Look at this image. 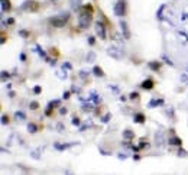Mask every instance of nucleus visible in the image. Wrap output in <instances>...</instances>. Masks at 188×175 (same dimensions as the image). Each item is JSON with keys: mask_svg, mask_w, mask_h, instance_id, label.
Masks as SVG:
<instances>
[{"mask_svg": "<svg viewBox=\"0 0 188 175\" xmlns=\"http://www.w3.org/2000/svg\"><path fill=\"white\" fill-rule=\"evenodd\" d=\"M94 9L91 5H83L78 7V26L80 29H88L93 22Z\"/></svg>", "mask_w": 188, "mask_h": 175, "instance_id": "nucleus-1", "label": "nucleus"}, {"mask_svg": "<svg viewBox=\"0 0 188 175\" xmlns=\"http://www.w3.org/2000/svg\"><path fill=\"white\" fill-rule=\"evenodd\" d=\"M68 19H70V13L65 12V13H60V15H55L52 18L49 19V23L52 25L54 28H64L67 25Z\"/></svg>", "mask_w": 188, "mask_h": 175, "instance_id": "nucleus-2", "label": "nucleus"}, {"mask_svg": "<svg viewBox=\"0 0 188 175\" xmlns=\"http://www.w3.org/2000/svg\"><path fill=\"white\" fill-rule=\"evenodd\" d=\"M20 10H23V12H38L39 10V3L35 2V0H26L20 6Z\"/></svg>", "mask_w": 188, "mask_h": 175, "instance_id": "nucleus-3", "label": "nucleus"}, {"mask_svg": "<svg viewBox=\"0 0 188 175\" xmlns=\"http://www.w3.org/2000/svg\"><path fill=\"white\" fill-rule=\"evenodd\" d=\"M125 13H126V3H125V0H119L115 5V15L121 18V16H125Z\"/></svg>", "mask_w": 188, "mask_h": 175, "instance_id": "nucleus-4", "label": "nucleus"}, {"mask_svg": "<svg viewBox=\"0 0 188 175\" xmlns=\"http://www.w3.org/2000/svg\"><path fill=\"white\" fill-rule=\"evenodd\" d=\"M94 28H96V33H97V36H100L101 39H106V28H104L103 22H100V20L96 22Z\"/></svg>", "mask_w": 188, "mask_h": 175, "instance_id": "nucleus-5", "label": "nucleus"}, {"mask_svg": "<svg viewBox=\"0 0 188 175\" xmlns=\"http://www.w3.org/2000/svg\"><path fill=\"white\" fill-rule=\"evenodd\" d=\"M107 54L111 57V58H115V60H120L121 58V51L117 46H109L107 48Z\"/></svg>", "mask_w": 188, "mask_h": 175, "instance_id": "nucleus-6", "label": "nucleus"}, {"mask_svg": "<svg viewBox=\"0 0 188 175\" xmlns=\"http://www.w3.org/2000/svg\"><path fill=\"white\" fill-rule=\"evenodd\" d=\"M155 143L161 148V146H164L165 143V135L162 130H158V132L155 133Z\"/></svg>", "mask_w": 188, "mask_h": 175, "instance_id": "nucleus-7", "label": "nucleus"}, {"mask_svg": "<svg viewBox=\"0 0 188 175\" xmlns=\"http://www.w3.org/2000/svg\"><path fill=\"white\" fill-rule=\"evenodd\" d=\"M120 29H121V33H123L125 39H130V29H129V26H128V22L121 20L120 22Z\"/></svg>", "mask_w": 188, "mask_h": 175, "instance_id": "nucleus-8", "label": "nucleus"}, {"mask_svg": "<svg viewBox=\"0 0 188 175\" xmlns=\"http://www.w3.org/2000/svg\"><path fill=\"white\" fill-rule=\"evenodd\" d=\"M61 100H52V101L48 103V107H46V110H45V115L46 116H51V113H52V109L54 107H58L60 106Z\"/></svg>", "mask_w": 188, "mask_h": 175, "instance_id": "nucleus-9", "label": "nucleus"}, {"mask_svg": "<svg viewBox=\"0 0 188 175\" xmlns=\"http://www.w3.org/2000/svg\"><path fill=\"white\" fill-rule=\"evenodd\" d=\"M153 85H155L153 80H152V78H146L145 81L140 84V87H142V88H145V90H152V88H153Z\"/></svg>", "mask_w": 188, "mask_h": 175, "instance_id": "nucleus-10", "label": "nucleus"}, {"mask_svg": "<svg viewBox=\"0 0 188 175\" xmlns=\"http://www.w3.org/2000/svg\"><path fill=\"white\" fill-rule=\"evenodd\" d=\"M168 143H169L171 146H181L182 145V139H179L178 136H172V138L168 139Z\"/></svg>", "mask_w": 188, "mask_h": 175, "instance_id": "nucleus-11", "label": "nucleus"}, {"mask_svg": "<svg viewBox=\"0 0 188 175\" xmlns=\"http://www.w3.org/2000/svg\"><path fill=\"white\" fill-rule=\"evenodd\" d=\"M162 104H164V100H162V98H158V100H156V98H152L151 101H149V104H148V107H149V109H153V107L162 106Z\"/></svg>", "mask_w": 188, "mask_h": 175, "instance_id": "nucleus-12", "label": "nucleus"}, {"mask_svg": "<svg viewBox=\"0 0 188 175\" xmlns=\"http://www.w3.org/2000/svg\"><path fill=\"white\" fill-rule=\"evenodd\" d=\"M145 120H146V116L143 115V113H136V115L133 116V122L135 123H145Z\"/></svg>", "mask_w": 188, "mask_h": 175, "instance_id": "nucleus-13", "label": "nucleus"}, {"mask_svg": "<svg viewBox=\"0 0 188 175\" xmlns=\"http://www.w3.org/2000/svg\"><path fill=\"white\" fill-rule=\"evenodd\" d=\"M88 101H93L94 104H96V106H97L98 103L101 101V98H100V97L97 96V93H96V91H91L90 97H88Z\"/></svg>", "mask_w": 188, "mask_h": 175, "instance_id": "nucleus-14", "label": "nucleus"}, {"mask_svg": "<svg viewBox=\"0 0 188 175\" xmlns=\"http://www.w3.org/2000/svg\"><path fill=\"white\" fill-rule=\"evenodd\" d=\"M148 67L151 68L152 71H159V68H161V62H158V61H149V62H148Z\"/></svg>", "mask_w": 188, "mask_h": 175, "instance_id": "nucleus-15", "label": "nucleus"}, {"mask_svg": "<svg viewBox=\"0 0 188 175\" xmlns=\"http://www.w3.org/2000/svg\"><path fill=\"white\" fill-rule=\"evenodd\" d=\"M94 106H96V104H93L91 101L83 103V104H81V109L84 110V112H93V110H94Z\"/></svg>", "mask_w": 188, "mask_h": 175, "instance_id": "nucleus-16", "label": "nucleus"}, {"mask_svg": "<svg viewBox=\"0 0 188 175\" xmlns=\"http://www.w3.org/2000/svg\"><path fill=\"white\" fill-rule=\"evenodd\" d=\"M135 138V133L130 130V129H126V130H123V139H126V140H132Z\"/></svg>", "mask_w": 188, "mask_h": 175, "instance_id": "nucleus-17", "label": "nucleus"}, {"mask_svg": "<svg viewBox=\"0 0 188 175\" xmlns=\"http://www.w3.org/2000/svg\"><path fill=\"white\" fill-rule=\"evenodd\" d=\"M75 143H65V145H61V143H54V148L55 149H58V151H65L67 148H71L74 146Z\"/></svg>", "mask_w": 188, "mask_h": 175, "instance_id": "nucleus-18", "label": "nucleus"}, {"mask_svg": "<svg viewBox=\"0 0 188 175\" xmlns=\"http://www.w3.org/2000/svg\"><path fill=\"white\" fill-rule=\"evenodd\" d=\"M93 74H94L96 77H98V78H100V77H104V71L101 70V67H98V65H96L93 68Z\"/></svg>", "mask_w": 188, "mask_h": 175, "instance_id": "nucleus-19", "label": "nucleus"}, {"mask_svg": "<svg viewBox=\"0 0 188 175\" xmlns=\"http://www.w3.org/2000/svg\"><path fill=\"white\" fill-rule=\"evenodd\" d=\"M9 10H10V2L2 0V12H9Z\"/></svg>", "mask_w": 188, "mask_h": 175, "instance_id": "nucleus-20", "label": "nucleus"}, {"mask_svg": "<svg viewBox=\"0 0 188 175\" xmlns=\"http://www.w3.org/2000/svg\"><path fill=\"white\" fill-rule=\"evenodd\" d=\"M35 49H36V52H38L39 55H41V57H42L43 60H45V61H48V62H49V57L46 55V52H45V51H43V49L41 48V46H36Z\"/></svg>", "mask_w": 188, "mask_h": 175, "instance_id": "nucleus-21", "label": "nucleus"}, {"mask_svg": "<svg viewBox=\"0 0 188 175\" xmlns=\"http://www.w3.org/2000/svg\"><path fill=\"white\" fill-rule=\"evenodd\" d=\"M15 119L18 122H25L26 120V116H25L23 112H16V113H15Z\"/></svg>", "mask_w": 188, "mask_h": 175, "instance_id": "nucleus-22", "label": "nucleus"}, {"mask_svg": "<svg viewBox=\"0 0 188 175\" xmlns=\"http://www.w3.org/2000/svg\"><path fill=\"white\" fill-rule=\"evenodd\" d=\"M28 132L29 133H36L38 132V126L35 125V123H29V125H28Z\"/></svg>", "mask_w": 188, "mask_h": 175, "instance_id": "nucleus-23", "label": "nucleus"}, {"mask_svg": "<svg viewBox=\"0 0 188 175\" xmlns=\"http://www.w3.org/2000/svg\"><path fill=\"white\" fill-rule=\"evenodd\" d=\"M176 155H178L179 158H187V156H188V152L185 151V149L179 148V149H178V152H176Z\"/></svg>", "mask_w": 188, "mask_h": 175, "instance_id": "nucleus-24", "label": "nucleus"}, {"mask_svg": "<svg viewBox=\"0 0 188 175\" xmlns=\"http://www.w3.org/2000/svg\"><path fill=\"white\" fill-rule=\"evenodd\" d=\"M94 60H96V52L90 51V52L87 54V61H88V62H93Z\"/></svg>", "mask_w": 188, "mask_h": 175, "instance_id": "nucleus-25", "label": "nucleus"}, {"mask_svg": "<svg viewBox=\"0 0 188 175\" xmlns=\"http://www.w3.org/2000/svg\"><path fill=\"white\" fill-rule=\"evenodd\" d=\"M56 75H58L60 78H67V73H65L64 68H62V70H58V71H56Z\"/></svg>", "mask_w": 188, "mask_h": 175, "instance_id": "nucleus-26", "label": "nucleus"}, {"mask_svg": "<svg viewBox=\"0 0 188 175\" xmlns=\"http://www.w3.org/2000/svg\"><path fill=\"white\" fill-rule=\"evenodd\" d=\"M19 35H20L22 38H25V39H26V38L29 36L30 33H29V32H28L26 29H20V30H19Z\"/></svg>", "mask_w": 188, "mask_h": 175, "instance_id": "nucleus-27", "label": "nucleus"}, {"mask_svg": "<svg viewBox=\"0 0 188 175\" xmlns=\"http://www.w3.org/2000/svg\"><path fill=\"white\" fill-rule=\"evenodd\" d=\"M110 119H111V115H110V113H107V115H106L103 119H101V122H103V123H107Z\"/></svg>", "mask_w": 188, "mask_h": 175, "instance_id": "nucleus-28", "label": "nucleus"}, {"mask_svg": "<svg viewBox=\"0 0 188 175\" xmlns=\"http://www.w3.org/2000/svg\"><path fill=\"white\" fill-rule=\"evenodd\" d=\"M7 123H9V117L6 115H3L2 116V125H7Z\"/></svg>", "mask_w": 188, "mask_h": 175, "instance_id": "nucleus-29", "label": "nucleus"}, {"mask_svg": "<svg viewBox=\"0 0 188 175\" xmlns=\"http://www.w3.org/2000/svg\"><path fill=\"white\" fill-rule=\"evenodd\" d=\"M29 107H30V110H36L39 106H38V103H36V101H32V103L29 104Z\"/></svg>", "mask_w": 188, "mask_h": 175, "instance_id": "nucleus-30", "label": "nucleus"}, {"mask_svg": "<svg viewBox=\"0 0 188 175\" xmlns=\"http://www.w3.org/2000/svg\"><path fill=\"white\" fill-rule=\"evenodd\" d=\"M164 9H165V5H162V6L159 7V12L156 13V16H158L159 19H162V10H164Z\"/></svg>", "mask_w": 188, "mask_h": 175, "instance_id": "nucleus-31", "label": "nucleus"}, {"mask_svg": "<svg viewBox=\"0 0 188 175\" xmlns=\"http://www.w3.org/2000/svg\"><path fill=\"white\" fill-rule=\"evenodd\" d=\"M62 68H64V70H65V68H67V70H73V65H71L70 62H64V64H62Z\"/></svg>", "mask_w": 188, "mask_h": 175, "instance_id": "nucleus-32", "label": "nucleus"}, {"mask_svg": "<svg viewBox=\"0 0 188 175\" xmlns=\"http://www.w3.org/2000/svg\"><path fill=\"white\" fill-rule=\"evenodd\" d=\"M41 91H42V88H41L39 85H35V87H33V93H35V94H41Z\"/></svg>", "mask_w": 188, "mask_h": 175, "instance_id": "nucleus-33", "label": "nucleus"}, {"mask_svg": "<svg viewBox=\"0 0 188 175\" xmlns=\"http://www.w3.org/2000/svg\"><path fill=\"white\" fill-rule=\"evenodd\" d=\"M71 122H73L74 126H80V119H78V117H73V120H71Z\"/></svg>", "mask_w": 188, "mask_h": 175, "instance_id": "nucleus-34", "label": "nucleus"}, {"mask_svg": "<svg viewBox=\"0 0 188 175\" xmlns=\"http://www.w3.org/2000/svg\"><path fill=\"white\" fill-rule=\"evenodd\" d=\"M56 130L58 132H64V125L62 123H56Z\"/></svg>", "mask_w": 188, "mask_h": 175, "instance_id": "nucleus-35", "label": "nucleus"}, {"mask_svg": "<svg viewBox=\"0 0 188 175\" xmlns=\"http://www.w3.org/2000/svg\"><path fill=\"white\" fill-rule=\"evenodd\" d=\"M6 77H7V78H9V73H6V71H3V73H2V80H3V81H6Z\"/></svg>", "mask_w": 188, "mask_h": 175, "instance_id": "nucleus-36", "label": "nucleus"}, {"mask_svg": "<svg viewBox=\"0 0 188 175\" xmlns=\"http://www.w3.org/2000/svg\"><path fill=\"white\" fill-rule=\"evenodd\" d=\"M138 97H139V94H138L136 91H133V93H130V98H132V100H135V98H138Z\"/></svg>", "mask_w": 188, "mask_h": 175, "instance_id": "nucleus-37", "label": "nucleus"}, {"mask_svg": "<svg viewBox=\"0 0 188 175\" xmlns=\"http://www.w3.org/2000/svg\"><path fill=\"white\" fill-rule=\"evenodd\" d=\"M166 113H168V115H171L169 117H172V119H174V109H172V107H171V109H168V110H166Z\"/></svg>", "mask_w": 188, "mask_h": 175, "instance_id": "nucleus-38", "label": "nucleus"}, {"mask_svg": "<svg viewBox=\"0 0 188 175\" xmlns=\"http://www.w3.org/2000/svg\"><path fill=\"white\" fill-rule=\"evenodd\" d=\"M110 88H111V90L115 91L116 94H119V93H120V91H119V88H117V87H116V85H110Z\"/></svg>", "mask_w": 188, "mask_h": 175, "instance_id": "nucleus-39", "label": "nucleus"}, {"mask_svg": "<svg viewBox=\"0 0 188 175\" xmlns=\"http://www.w3.org/2000/svg\"><path fill=\"white\" fill-rule=\"evenodd\" d=\"M117 158H119V159H126V158H128V155H126V153H119V155H117Z\"/></svg>", "mask_w": 188, "mask_h": 175, "instance_id": "nucleus-40", "label": "nucleus"}, {"mask_svg": "<svg viewBox=\"0 0 188 175\" xmlns=\"http://www.w3.org/2000/svg\"><path fill=\"white\" fill-rule=\"evenodd\" d=\"M88 43H90V45H94V43H96V39H94L93 36H90L88 38Z\"/></svg>", "mask_w": 188, "mask_h": 175, "instance_id": "nucleus-41", "label": "nucleus"}, {"mask_svg": "<svg viewBox=\"0 0 188 175\" xmlns=\"http://www.w3.org/2000/svg\"><path fill=\"white\" fill-rule=\"evenodd\" d=\"M70 96H71V93H70V91H65V93H64V98H65V100H67V98H70Z\"/></svg>", "mask_w": 188, "mask_h": 175, "instance_id": "nucleus-42", "label": "nucleus"}, {"mask_svg": "<svg viewBox=\"0 0 188 175\" xmlns=\"http://www.w3.org/2000/svg\"><path fill=\"white\" fill-rule=\"evenodd\" d=\"M30 155H32V158H35V159H39V153L38 152H32Z\"/></svg>", "mask_w": 188, "mask_h": 175, "instance_id": "nucleus-43", "label": "nucleus"}, {"mask_svg": "<svg viewBox=\"0 0 188 175\" xmlns=\"http://www.w3.org/2000/svg\"><path fill=\"white\" fill-rule=\"evenodd\" d=\"M181 80H182V83H185V81H188V75H185V74H182V75H181Z\"/></svg>", "mask_w": 188, "mask_h": 175, "instance_id": "nucleus-44", "label": "nucleus"}, {"mask_svg": "<svg viewBox=\"0 0 188 175\" xmlns=\"http://www.w3.org/2000/svg\"><path fill=\"white\" fill-rule=\"evenodd\" d=\"M6 23H7V25H13V23H15V19H13V18H9V19H7Z\"/></svg>", "mask_w": 188, "mask_h": 175, "instance_id": "nucleus-45", "label": "nucleus"}, {"mask_svg": "<svg viewBox=\"0 0 188 175\" xmlns=\"http://www.w3.org/2000/svg\"><path fill=\"white\" fill-rule=\"evenodd\" d=\"M60 113H61V115H67V109H65V107H61Z\"/></svg>", "mask_w": 188, "mask_h": 175, "instance_id": "nucleus-46", "label": "nucleus"}, {"mask_svg": "<svg viewBox=\"0 0 188 175\" xmlns=\"http://www.w3.org/2000/svg\"><path fill=\"white\" fill-rule=\"evenodd\" d=\"M162 58H164V61H165V62H166V64H169V65H172V62H171V61L168 60L166 57H162Z\"/></svg>", "mask_w": 188, "mask_h": 175, "instance_id": "nucleus-47", "label": "nucleus"}, {"mask_svg": "<svg viewBox=\"0 0 188 175\" xmlns=\"http://www.w3.org/2000/svg\"><path fill=\"white\" fill-rule=\"evenodd\" d=\"M20 61H26V55H25L23 52L20 54Z\"/></svg>", "mask_w": 188, "mask_h": 175, "instance_id": "nucleus-48", "label": "nucleus"}, {"mask_svg": "<svg viewBox=\"0 0 188 175\" xmlns=\"http://www.w3.org/2000/svg\"><path fill=\"white\" fill-rule=\"evenodd\" d=\"M133 159H135V161H139L140 156H139V155H133Z\"/></svg>", "mask_w": 188, "mask_h": 175, "instance_id": "nucleus-49", "label": "nucleus"}, {"mask_svg": "<svg viewBox=\"0 0 188 175\" xmlns=\"http://www.w3.org/2000/svg\"><path fill=\"white\" fill-rule=\"evenodd\" d=\"M65 175H74L73 172H70V171H65Z\"/></svg>", "mask_w": 188, "mask_h": 175, "instance_id": "nucleus-50", "label": "nucleus"}]
</instances>
